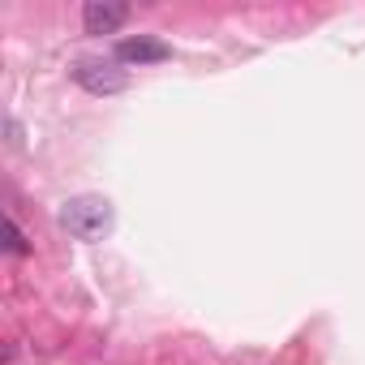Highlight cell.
<instances>
[{
  "label": "cell",
  "mask_w": 365,
  "mask_h": 365,
  "mask_svg": "<svg viewBox=\"0 0 365 365\" xmlns=\"http://www.w3.org/2000/svg\"><path fill=\"white\" fill-rule=\"evenodd\" d=\"M61 228L73 237V241H103L112 232V202L99 198V194H82V198H69L61 207Z\"/></svg>",
  "instance_id": "6da1fadb"
},
{
  "label": "cell",
  "mask_w": 365,
  "mask_h": 365,
  "mask_svg": "<svg viewBox=\"0 0 365 365\" xmlns=\"http://www.w3.org/2000/svg\"><path fill=\"white\" fill-rule=\"evenodd\" d=\"M73 82L86 95H120L129 86V73L116 61H78L73 65Z\"/></svg>",
  "instance_id": "7a4b0ae2"
},
{
  "label": "cell",
  "mask_w": 365,
  "mask_h": 365,
  "mask_svg": "<svg viewBox=\"0 0 365 365\" xmlns=\"http://www.w3.org/2000/svg\"><path fill=\"white\" fill-rule=\"evenodd\" d=\"M125 22H129V5H120V0H86L82 9L86 35H116Z\"/></svg>",
  "instance_id": "3957f363"
},
{
  "label": "cell",
  "mask_w": 365,
  "mask_h": 365,
  "mask_svg": "<svg viewBox=\"0 0 365 365\" xmlns=\"http://www.w3.org/2000/svg\"><path fill=\"white\" fill-rule=\"evenodd\" d=\"M168 56H172V48L163 39H150V35H138V39H120L116 43V61L120 65H159Z\"/></svg>",
  "instance_id": "277c9868"
},
{
  "label": "cell",
  "mask_w": 365,
  "mask_h": 365,
  "mask_svg": "<svg viewBox=\"0 0 365 365\" xmlns=\"http://www.w3.org/2000/svg\"><path fill=\"white\" fill-rule=\"evenodd\" d=\"M5 232H9V241H5L9 254H31V241H26V232H22V224L14 215H5Z\"/></svg>",
  "instance_id": "5b68a950"
}]
</instances>
